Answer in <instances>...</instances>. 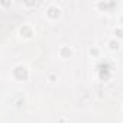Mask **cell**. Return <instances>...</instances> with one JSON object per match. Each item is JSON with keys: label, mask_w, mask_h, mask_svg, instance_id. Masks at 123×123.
Returning <instances> with one entry per match:
<instances>
[{"label": "cell", "mask_w": 123, "mask_h": 123, "mask_svg": "<svg viewBox=\"0 0 123 123\" xmlns=\"http://www.w3.org/2000/svg\"><path fill=\"white\" fill-rule=\"evenodd\" d=\"M46 15H48V18H51V19H56V18L61 15V9H59L56 5H51V6L46 9Z\"/></svg>", "instance_id": "obj_1"}, {"label": "cell", "mask_w": 123, "mask_h": 123, "mask_svg": "<svg viewBox=\"0 0 123 123\" xmlns=\"http://www.w3.org/2000/svg\"><path fill=\"white\" fill-rule=\"evenodd\" d=\"M23 32H26L28 36H32V29H31L29 26H23V28H20V33H23Z\"/></svg>", "instance_id": "obj_2"}, {"label": "cell", "mask_w": 123, "mask_h": 123, "mask_svg": "<svg viewBox=\"0 0 123 123\" xmlns=\"http://www.w3.org/2000/svg\"><path fill=\"white\" fill-rule=\"evenodd\" d=\"M110 49H113V51L114 49H119V42L117 41H111L110 42Z\"/></svg>", "instance_id": "obj_3"}, {"label": "cell", "mask_w": 123, "mask_h": 123, "mask_svg": "<svg viewBox=\"0 0 123 123\" xmlns=\"http://www.w3.org/2000/svg\"><path fill=\"white\" fill-rule=\"evenodd\" d=\"M120 22H122V23H123V18H122V19H120Z\"/></svg>", "instance_id": "obj_4"}]
</instances>
